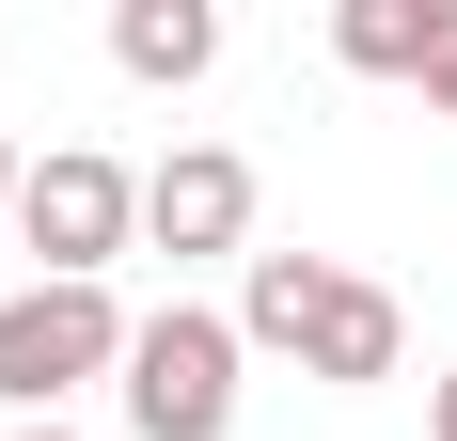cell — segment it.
<instances>
[{
    "label": "cell",
    "mask_w": 457,
    "mask_h": 441,
    "mask_svg": "<svg viewBox=\"0 0 457 441\" xmlns=\"http://www.w3.org/2000/svg\"><path fill=\"white\" fill-rule=\"evenodd\" d=\"M127 331L142 315L111 300V284H16V300H0V410H16V426H63V395L127 379Z\"/></svg>",
    "instance_id": "obj_1"
},
{
    "label": "cell",
    "mask_w": 457,
    "mask_h": 441,
    "mask_svg": "<svg viewBox=\"0 0 457 441\" xmlns=\"http://www.w3.org/2000/svg\"><path fill=\"white\" fill-rule=\"evenodd\" d=\"M16 237H32V284H111L142 253V174L95 158V142H47L16 174Z\"/></svg>",
    "instance_id": "obj_2"
},
{
    "label": "cell",
    "mask_w": 457,
    "mask_h": 441,
    "mask_svg": "<svg viewBox=\"0 0 457 441\" xmlns=\"http://www.w3.org/2000/svg\"><path fill=\"white\" fill-rule=\"evenodd\" d=\"M237 315H205V300H158L127 331V379H111V395H127V426L142 441H237Z\"/></svg>",
    "instance_id": "obj_3"
},
{
    "label": "cell",
    "mask_w": 457,
    "mask_h": 441,
    "mask_svg": "<svg viewBox=\"0 0 457 441\" xmlns=\"http://www.w3.org/2000/svg\"><path fill=\"white\" fill-rule=\"evenodd\" d=\"M142 237H158L174 268L253 253V158H237V142H174V158L142 174Z\"/></svg>",
    "instance_id": "obj_4"
},
{
    "label": "cell",
    "mask_w": 457,
    "mask_h": 441,
    "mask_svg": "<svg viewBox=\"0 0 457 441\" xmlns=\"http://www.w3.org/2000/svg\"><path fill=\"white\" fill-rule=\"evenodd\" d=\"M300 379H331V395H378V379H411V315H395V284L331 268L316 331H300Z\"/></svg>",
    "instance_id": "obj_5"
},
{
    "label": "cell",
    "mask_w": 457,
    "mask_h": 441,
    "mask_svg": "<svg viewBox=\"0 0 457 441\" xmlns=\"http://www.w3.org/2000/svg\"><path fill=\"white\" fill-rule=\"evenodd\" d=\"M442 32H457V0H331V63H347V79H411L426 95Z\"/></svg>",
    "instance_id": "obj_6"
},
{
    "label": "cell",
    "mask_w": 457,
    "mask_h": 441,
    "mask_svg": "<svg viewBox=\"0 0 457 441\" xmlns=\"http://www.w3.org/2000/svg\"><path fill=\"white\" fill-rule=\"evenodd\" d=\"M111 63H127L142 95H189L221 63V16H205V0H111Z\"/></svg>",
    "instance_id": "obj_7"
},
{
    "label": "cell",
    "mask_w": 457,
    "mask_h": 441,
    "mask_svg": "<svg viewBox=\"0 0 457 441\" xmlns=\"http://www.w3.org/2000/svg\"><path fill=\"white\" fill-rule=\"evenodd\" d=\"M316 300H331V253H253V268H237V347H284V362H300Z\"/></svg>",
    "instance_id": "obj_8"
},
{
    "label": "cell",
    "mask_w": 457,
    "mask_h": 441,
    "mask_svg": "<svg viewBox=\"0 0 457 441\" xmlns=\"http://www.w3.org/2000/svg\"><path fill=\"white\" fill-rule=\"evenodd\" d=\"M426 111H442V127H457V32H442V63H426Z\"/></svg>",
    "instance_id": "obj_9"
},
{
    "label": "cell",
    "mask_w": 457,
    "mask_h": 441,
    "mask_svg": "<svg viewBox=\"0 0 457 441\" xmlns=\"http://www.w3.org/2000/svg\"><path fill=\"white\" fill-rule=\"evenodd\" d=\"M426 441H457V362H442V379H426Z\"/></svg>",
    "instance_id": "obj_10"
},
{
    "label": "cell",
    "mask_w": 457,
    "mask_h": 441,
    "mask_svg": "<svg viewBox=\"0 0 457 441\" xmlns=\"http://www.w3.org/2000/svg\"><path fill=\"white\" fill-rule=\"evenodd\" d=\"M16 174H32V158H16V142H0V220H16Z\"/></svg>",
    "instance_id": "obj_11"
},
{
    "label": "cell",
    "mask_w": 457,
    "mask_h": 441,
    "mask_svg": "<svg viewBox=\"0 0 457 441\" xmlns=\"http://www.w3.org/2000/svg\"><path fill=\"white\" fill-rule=\"evenodd\" d=\"M16 441H79V426H16Z\"/></svg>",
    "instance_id": "obj_12"
}]
</instances>
